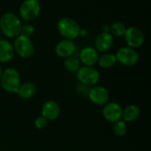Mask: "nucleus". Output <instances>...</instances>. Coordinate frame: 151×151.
Listing matches in <instances>:
<instances>
[{
    "label": "nucleus",
    "mask_w": 151,
    "mask_h": 151,
    "mask_svg": "<svg viewBox=\"0 0 151 151\" xmlns=\"http://www.w3.org/2000/svg\"><path fill=\"white\" fill-rule=\"evenodd\" d=\"M22 22L13 12H5L0 18L1 34L8 38H16L20 35Z\"/></svg>",
    "instance_id": "f257e3e1"
},
{
    "label": "nucleus",
    "mask_w": 151,
    "mask_h": 151,
    "mask_svg": "<svg viewBox=\"0 0 151 151\" xmlns=\"http://www.w3.org/2000/svg\"><path fill=\"white\" fill-rule=\"evenodd\" d=\"M0 83L4 91L8 93H17L21 84V79L19 71L12 67L6 68L4 71H3Z\"/></svg>",
    "instance_id": "f03ea898"
},
{
    "label": "nucleus",
    "mask_w": 151,
    "mask_h": 151,
    "mask_svg": "<svg viewBox=\"0 0 151 151\" xmlns=\"http://www.w3.org/2000/svg\"><path fill=\"white\" fill-rule=\"evenodd\" d=\"M58 33L65 38L68 40H74L80 36L81 27L79 23L72 18L64 17L60 19L57 25Z\"/></svg>",
    "instance_id": "7ed1b4c3"
},
{
    "label": "nucleus",
    "mask_w": 151,
    "mask_h": 151,
    "mask_svg": "<svg viewBox=\"0 0 151 151\" xmlns=\"http://www.w3.org/2000/svg\"><path fill=\"white\" fill-rule=\"evenodd\" d=\"M76 74L80 83L86 87L96 86L100 80V73L92 66H81Z\"/></svg>",
    "instance_id": "20e7f679"
},
{
    "label": "nucleus",
    "mask_w": 151,
    "mask_h": 151,
    "mask_svg": "<svg viewBox=\"0 0 151 151\" xmlns=\"http://www.w3.org/2000/svg\"><path fill=\"white\" fill-rule=\"evenodd\" d=\"M12 45L15 53L22 58H28L32 57L35 52V46L32 40L20 35L15 38Z\"/></svg>",
    "instance_id": "39448f33"
},
{
    "label": "nucleus",
    "mask_w": 151,
    "mask_h": 151,
    "mask_svg": "<svg viewBox=\"0 0 151 151\" xmlns=\"http://www.w3.org/2000/svg\"><path fill=\"white\" fill-rule=\"evenodd\" d=\"M41 6L37 0H24L19 6L20 18L26 21L35 20L40 14Z\"/></svg>",
    "instance_id": "423d86ee"
},
{
    "label": "nucleus",
    "mask_w": 151,
    "mask_h": 151,
    "mask_svg": "<svg viewBox=\"0 0 151 151\" xmlns=\"http://www.w3.org/2000/svg\"><path fill=\"white\" fill-rule=\"evenodd\" d=\"M115 55L117 62L120 63L125 66H134L139 61L138 52L134 49L130 48L128 46L121 47L120 49H119Z\"/></svg>",
    "instance_id": "0eeeda50"
},
{
    "label": "nucleus",
    "mask_w": 151,
    "mask_h": 151,
    "mask_svg": "<svg viewBox=\"0 0 151 151\" xmlns=\"http://www.w3.org/2000/svg\"><path fill=\"white\" fill-rule=\"evenodd\" d=\"M124 37L127 46L134 50L142 47L145 41L143 32L137 27H127Z\"/></svg>",
    "instance_id": "6e6552de"
},
{
    "label": "nucleus",
    "mask_w": 151,
    "mask_h": 151,
    "mask_svg": "<svg viewBox=\"0 0 151 151\" xmlns=\"http://www.w3.org/2000/svg\"><path fill=\"white\" fill-rule=\"evenodd\" d=\"M88 96L89 100L96 105H105L109 103L110 94L106 88L102 86H93L89 90Z\"/></svg>",
    "instance_id": "1a4fd4ad"
},
{
    "label": "nucleus",
    "mask_w": 151,
    "mask_h": 151,
    "mask_svg": "<svg viewBox=\"0 0 151 151\" xmlns=\"http://www.w3.org/2000/svg\"><path fill=\"white\" fill-rule=\"evenodd\" d=\"M122 107L116 102L107 103L103 109V115L104 119L111 123H115L122 119Z\"/></svg>",
    "instance_id": "9d476101"
},
{
    "label": "nucleus",
    "mask_w": 151,
    "mask_h": 151,
    "mask_svg": "<svg viewBox=\"0 0 151 151\" xmlns=\"http://www.w3.org/2000/svg\"><path fill=\"white\" fill-rule=\"evenodd\" d=\"M114 36L109 32H102L95 40V49L97 52L106 53L113 46Z\"/></svg>",
    "instance_id": "9b49d317"
},
{
    "label": "nucleus",
    "mask_w": 151,
    "mask_h": 151,
    "mask_svg": "<svg viewBox=\"0 0 151 151\" xmlns=\"http://www.w3.org/2000/svg\"><path fill=\"white\" fill-rule=\"evenodd\" d=\"M99 55L94 47H85L80 53V62L84 66H94L97 64Z\"/></svg>",
    "instance_id": "f8f14e48"
},
{
    "label": "nucleus",
    "mask_w": 151,
    "mask_h": 151,
    "mask_svg": "<svg viewBox=\"0 0 151 151\" xmlns=\"http://www.w3.org/2000/svg\"><path fill=\"white\" fill-rule=\"evenodd\" d=\"M60 115V106L54 100H49L42 107V116L48 121L57 119Z\"/></svg>",
    "instance_id": "ddd939ff"
},
{
    "label": "nucleus",
    "mask_w": 151,
    "mask_h": 151,
    "mask_svg": "<svg viewBox=\"0 0 151 151\" xmlns=\"http://www.w3.org/2000/svg\"><path fill=\"white\" fill-rule=\"evenodd\" d=\"M76 50V45L73 40H68V39H64L58 42L55 48V52L56 54L64 58H67L69 57H72L73 53Z\"/></svg>",
    "instance_id": "4468645a"
},
{
    "label": "nucleus",
    "mask_w": 151,
    "mask_h": 151,
    "mask_svg": "<svg viewBox=\"0 0 151 151\" xmlns=\"http://www.w3.org/2000/svg\"><path fill=\"white\" fill-rule=\"evenodd\" d=\"M14 55L13 45L7 40L0 39V62L8 63L12 60Z\"/></svg>",
    "instance_id": "2eb2a0df"
},
{
    "label": "nucleus",
    "mask_w": 151,
    "mask_h": 151,
    "mask_svg": "<svg viewBox=\"0 0 151 151\" xmlns=\"http://www.w3.org/2000/svg\"><path fill=\"white\" fill-rule=\"evenodd\" d=\"M35 93H36V87L33 82L30 81L21 83L17 91L18 96L22 99H30L35 95Z\"/></svg>",
    "instance_id": "dca6fc26"
},
{
    "label": "nucleus",
    "mask_w": 151,
    "mask_h": 151,
    "mask_svg": "<svg viewBox=\"0 0 151 151\" xmlns=\"http://www.w3.org/2000/svg\"><path fill=\"white\" fill-rule=\"evenodd\" d=\"M141 115V110L139 106L135 104L127 105L122 112V119L125 122H133L136 120Z\"/></svg>",
    "instance_id": "f3484780"
},
{
    "label": "nucleus",
    "mask_w": 151,
    "mask_h": 151,
    "mask_svg": "<svg viewBox=\"0 0 151 151\" xmlns=\"http://www.w3.org/2000/svg\"><path fill=\"white\" fill-rule=\"evenodd\" d=\"M117 63V58H116V55L113 53H104L103 54L101 57H99L97 64L99 65L100 67L104 68V69H108V68H111L112 66H114Z\"/></svg>",
    "instance_id": "a211bd4d"
},
{
    "label": "nucleus",
    "mask_w": 151,
    "mask_h": 151,
    "mask_svg": "<svg viewBox=\"0 0 151 151\" xmlns=\"http://www.w3.org/2000/svg\"><path fill=\"white\" fill-rule=\"evenodd\" d=\"M81 64L80 60L74 57H69V58H65V60L64 62L65 68L70 73H77L79 71V69L81 67Z\"/></svg>",
    "instance_id": "6ab92c4d"
},
{
    "label": "nucleus",
    "mask_w": 151,
    "mask_h": 151,
    "mask_svg": "<svg viewBox=\"0 0 151 151\" xmlns=\"http://www.w3.org/2000/svg\"><path fill=\"white\" fill-rule=\"evenodd\" d=\"M112 131L113 134L118 136V137H123L126 135L127 132V122H125L124 120L120 119L115 123H113L112 126Z\"/></svg>",
    "instance_id": "aec40b11"
},
{
    "label": "nucleus",
    "mask_w": 151,
    "mask_h": 151,
    "mask_svg": "<svg viewBox=\"0 0 151 151\" xmlns=\"http://www.w3.org/2000/svg\"><path fill=\"white\" fill-rule=\"evenodd\" d=\"M127 27L122 22H115L110 26V33L116 37H123L127 31Z\"/></svg>",
    "instance_id": "412c9836"
},
{
    "label": "nucleus",
    "mask_w": 151,
    "mask_h": 151,
    "mask_svg": "<svg viewBox=\"0 0 151 151\" xmlns=\"http://www.w3.org/2000/svg\"><path fill=\"white\" fill-rule=\"evenodd\" d=\"M34 33H35V27L33 25H31L30 23L22 24L20 29V35L30 38L34 35Z\"/></svg>",
    "instance_id": "4be33fe9"
},
{
    "label": "nucleus",
    "mask_w": 151,
    "mask_h": 151,
    "mask_svg": "<svg viewBox=\"0 0 151 151\" xmlns=\"http://www.w3.org/2000/svg\"><path fill=\"white\" fill-rule=\"evenodd\" d=\"M47 126H48V120L46 119H44L42 116L37 117L35 119V127L37 129H39V130L44 129Z\"/></svg>",
    "instance_id": "5701e85b"
},
{
    "label": "nucleus",
    "mask_w": 151,
    "mask_h": 151,
    "mask_svg": "<svg viewBox=\"0 0 151 151\" xmlns=\"http://www.w3.org/2000/svg\"><path fill=\"white\" fill-rule=\"evenodd\" d=\"M87 34H88V32H87V30H86V29H81L80 35H81V36H85Z\"/></svg>",
    "instance_id": "b1692460"
},
{
    "label": "nucleus",
    "mask_w": 151,
    "mask_h": 151,
    "mask_svg": "<svg viewBox=\"0 0 151 151\" xmlns=\"http://www.w3.org/2000/svg\"><path fill=\"white\" fill-rule=\"evenodd\" d=\"M103 32H109L110 33V26L109 25L104 26V27L103 28Z\"/></svg>",
    "instance_id": "393cba45"
},
{
    "label": "nucleus",
    "mask_w": 151,
    "mask_h": 151,
    "mask_svg": "<svg viewBox=\"0 0 151 151\" xmlns=\"http://www.w3.org/2000/svg\"><path fill=\"white\" fill-rule=\"evenodd\" d=\"M2 73H3V70H2V67H1V65H0V79H1Z\"/></svg>",
    "instance_id": "a878e982"
},
{
    "label": "nucleus",
    "mask_w": 151,
    "mask_h": 151,
    "mask_svg": "<svg viewBox=\"0 0 151 151\" xmlns=\"http://www.w3.org/2000/svg\"><path fill=\"white\" fill-rule=\"evenodd\" d=\"M0 36H1V31H0Z\"/></svg>",
    "instance_id": "bb28decb"
},
{
    "label": "nucleus",
    "mask_w": 151,
    "mask_h": 151,
    "mask_svg": "<svg viewBox=\"0 0 151 151\" xmlns=\"http://www.w3.org/2000/svg\"><path fill=\"white\" fill-rule=\"evenodd\" d=\"M76 151H78V150H76Z\"/></svg>",
    "instance_id": "cd10ccee"
}]
</instances>
